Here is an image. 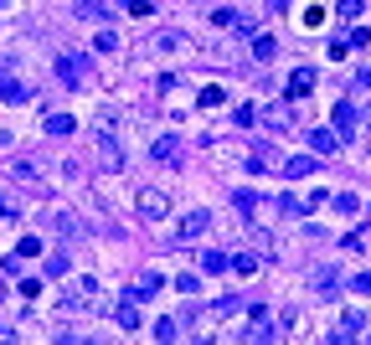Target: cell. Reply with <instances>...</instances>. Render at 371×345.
Segmentation results:
<instances>
[{"instance_id":"e575fe53","label":"cell","mask_w":371,"mask_h":345,"mask_svg":"<svg viewBox=\"0 0 371 345\" xmlns=\"http://www.w3.org/2000/svg\"><path fill=\"white\" fill-rule=\"evenodd\" d=\"M268 124H273V129H289V124H294V114H289V103H278V109L268 114Z\"/></svg>"},{"instance_id":"1f68e13d","label":"cell","mask_w":371,"mask_h":345,"mask_svg":"<svg viewBox=\"0 0 371 345\" xmlns=\"http://www.w3.org/2000/svg\"><path fill=\"white\" fill-rule=\"evenodd\" d=\"M335 10H340V21H361L366 0H335Z\"/></svg>"},{"instance_id":"d6986e66","label":"cell","mask_w":371,"mask_h":345,"mask_svg":"<svg viewBox=\"0 0 371 345\" xmlns=\"http://www.w3.org/2000/svg\"><path fill=\"white\" fill-rule=\"evenodd\" d=\"M366 330V314L361 309H351V314H340V325H335V340H356Z\"/></svg>"},{"instance_id":"9c48e42d","label":"cell","mask_w":371,"mask_h":345,"mask_svg":"<svg viewBox=\"0 0 371 345\" xmlns=\"http://www.w3.org/2000/svg\"><path fill=\"white\" fill-rule=\"evenodd\" d=\"M320 201H325V191H294V196H284L278 206H284L289 217H310V211L320 206Z\"/></svg>"},{"instance_id":"ba28073f","label":"cell","mask_w":371,"mask_h":345,"mask_svg":"<svg viewBox=\"0 0 371 345\" xmlns=\"http://www.w3.org/2000/svg\"><path fill=\"white\" fill-rule=\"evenodd\" d=\"M139 217L144 222H165L170 217V196L165 191H139Z\"/></svg>"},{"instance_id":"f35d334b","label":"cell","mask_w":371,"mask_h":345,"mask_svg":"<svg viewBox=\"0 0 371 345\" xmlns=\"http://www.w3.org/2000/svg\"><path fill=\"white\" fill-rule=\"evenodd\" d=\"M351 289L356 294H371V273H351Z\"/></svg>"},{"instance_id":"d4e9b609","label":"cell","mask_w":371,"mask_h":345,"mask_svg":"<svg viewBox=\"0 0 371 345\" xmlns=\"http://www.w3.org/2000/svg\"><path fill=\"white\" fill-rule=\"evenodd\" d=\"M237 309H243V299H237V294H227V299H217V304H211V320H227V314H237Z\"/></svg>"},{"instance_id":"60d3db41","label":"cell","mask_w":371,"mask_h":345,"mask_svg":"<svg viewBox=\"0 0 371 345\" xmlns=\"http://www.w3.org/2000/svg\"><path fill=\"white\" fill-rule=\"evenodd\" d=\"M0 340H16V330H10V325H0Z\"/></svg>"},{"instance_id":"b9f144b4","label":"cell","mask_w":371,"mask_h":345,"mask_svg":"<svg viewBox=\"0 0 371 345\" xmlns=\"http://www.w3.org/2000/svg\"><path fill=\"white\" fill-rule=\"evenodd\" d=\"M6 6H10V0H0V10H6Z\"/></svg>"},{"instance_id":"4fadbf2b","label":"cell","mask_w":371,"mask_h":345,"mask_svg":"<svg viewBox=\"0 0 371 345\" xmlns=\"http://www.w3.org/2000/svg\"><path fill=\"white\" fill-rule=\"evenodd\" d=\"M10 176H16V185H26V191H42V170H36V160H10Z\"/></svg>"},{"instance_id":"30bf717a","label":"cell","mask_w":371,"mask_h":345,"mask_svg":"<svg viewBox=\"0 0 371 345\" xmlns=\"http://www.w3.org/2000/svg\"><path fill=\"white\" fill-rule=\"evenodd\" d=\"M361 129V109H356V98H340L335 103V135H356Z\"/></svg>"},{"instance_id":"7a4b0ae2","label":"cell","mask_w":371,"mask_h":345,"mask_svg":"<svg viewBox=\"0 0 371 345\" xmlns=\"http://www.w3.org/2000/svg\"><path fill=\"white\" fill-rule=\"evenodd\" d=\"M144 52L150 57H191V36L176 31V26H160V31L144 36Z\"/></svg>"},{"instance_id":"4dcf8cb0","label":"cell","mask_w":371,"mask_h":345,"mask_svg":"<svg viewBox=\"0 0 371 345\" xmlns=\"http://www.w3.org/2000/svg\"><path fill=\"white\" fill-rule=\"evenodd\" d=\"M273 52H278L273 36H253V57H258V62H273Z\"/></svg>"},{"instance_id":"3957f363","label":"cell","mask_w":371,"mask_h":345,"mask_svg":"<svg viewBox=\"0 0 371 345\" xmlns=\"http://www.w3.org/2000/svg\"><path fill=\"white\" fill-rule=\"evenodd\" d=\"M88 68H93L88 52H62V57H57V77H62L68 88H83V83H88Z\"/></svg>"},{"instance_id":"74e56055","label":"cell","mask_w":371,"mask_h":345,"mask_svg":"<svg viewBox=\"0 0 371 345\" xmlns=\"http://www.w3.org/2000/svg\"><path fill=\"white\" fill-rule=\"evenodd\" d=\"M16 253H21V258H36V253H42V243H36V237H21Z\"/></svg>"},{"instance_id":"d6a6232c","label":"cell","mask_w":371,"mask_h":345,"mask_svg":"<svg viewBox=\"0 0 371 345\" xmlns=\"http://www.w3.org/2000/svg\"><path fill=\"white\" fill-rule=\"evenodd\" d=\"M176 289H181V299H196V294H202V278H196V273H181Z\"/></svg>"},{"instance_id":"f1b7e54d","label":"cell","mask_w":371,"mask_h":345,"mask_svg":"<svg viewBox=\"0 0 371 345\" xmlns=\"http://www.w3.org/2000/svg\"><path fill=\"white\" fill-rule=\"evenodd\" d=\"M93 47H98V52H119V31H114V26H98V36H93Z\"/></svg>"},{"instance_id":"44dd1931","label":"cell","mask_w":371,"mask_h":345,"mask_svg":"<svg viewBox=\"0 0 371 345\" xmlns=\"http://www.w3.org/2000/svg\"><path fill=\"white\" fill-rule=\"evenodd\" d=\"M160 284H165L160 273H139V278H135V289H129V294H135V299H155V294H160Z\"/></svg>"},{"instance_id":"6da1fadb","label":"cell","mask_w":371,"mask_h":345,"mask_svg":"<svg viewBox=\"0 0 371 345\" xmlns=\"http://www.w3.org/2000/svg\"><path fill=\"white\" fill-rule=\"evenodd\" d=\"M93 304H98V278H93V273H77V278L62 284L57 314H83V309H93Z\"/></svg>"},{"instance_id":"5bb4252c","label":"cell","mask_w":371,"mask_h":345,"mask_svg":"<svg viewBox=\"0 0 371 345\" xmlns=\"http://www.w3.org/2000/svg\"><path fill=\"white\" fill-rule=\"evenodd\" d=\"M150 155H155L160 165H181V139H176V135H160V139L150 144Z\"/></svg>"},{"instance_id":"603a6c76","label":"cell","mask_w":371,"mask_h":345,"mask_svg":"<svg viewBox=\"0 0 371 345\" xmlns=\"http://www.w3.org/2000/svg\"><path fill=\"white\" fill-rule=\"evenodd\" d=\"M310 88H315V72H310V68H299L294 77H289V98H304Z\"/></svg>"},{"instance_id":"ffe728a7","label":"cell","mask_w":371,"mask_h":345,"mask_svg":"<svg viewBox=\"0 0 371 345\" xmlns=\"http://www.w3.org/2000/svg\"><path fill=\"white\" fill-rule=\"evenodd\" d=\"M227 268H232V273H243V278H253V273L263 268V258H258V253H232V258H227Z\"/></svg>"},{"instance_id":"7402d4cb","label":"cell","mask_w":371,"mask_h":345,"mask_svg":"<svg viewBox=\"0 0 371 345\" xmlns=\"http://www.w3.org/2000/svg\"><path fill=\"white\" fill-rule=\"evenodd\" d=\"M73 129H77V124H73V114H47V135H52V139H68Z\"/></svg>"},{"instance_id":"484cf974","label":"cell","mask_w":371,"mask_h":345,"mask_svg":"<svg viewBox=\"0 0 371 345\" xmlns=\"http://www.w3.org/2000/svg\"><path fill=\"white\" fill-rule=\"evenodd\" d=\"M232 206H237V211H248V217H258V211H263V201H258L253 191H232Z\"/></svg>"},{"instance_id":"7c38bea8","label":"cell","mask_w":371,"mask_h":345,"mask_svg":"<svg viewBox=\"0 0 371 345\" xmlns=\"http://www.w3.org/2000/svg\"><path fill=\"white\" fill-rule=\"evenodd\" d=\"M315 165H320V160H315V155H289V160L278 165V170H284L289 181H310V176H315Z\"/></svg>"},{"instance_id":"836d02e7","label":"cell","mask_w":371,"mask_h":345,"mask_svg":"<svg viewBox=\"0 0 371 345\" xmlns=\"http://www.w3.org/2000/svg\"><path fill=\"white\" fill-rule=\"evenodd\" d=\"M52 222H57V232H62V237H77V217H73V211H57Z\"/></svg>"},{"instance_id":"9a60e30c","label":"cell","mask_w":371,"mask_h":345,"mask_svg":"<svg viewBox=\"0 0 371 345\" xmlns=\"http://www.w3.org/2000/svg\"><path fill=\"white\" fill-rule=\"evenodd\" d=\"M248 170H253V176H263V170H278L284 160H278V155L268 150V144H258V150H248V160H243Z\"/></svg>"},{"instance_id":"ac0fdd59","label":"cell","mask_w":371,"mask_h":345,"mask_svg":"<svg viewBox=\"0 0 371 345\" xmlns=\"http://www.w3.org/2000/svg\"><path fill=\"white\" fill-rule=\"evenodd\" d=\"M310 150L315 155H335L340 150V135H335V129H310Z\"/></svg>"},{"instance_id":"f546056e","label":"cell","mask_w":371,"mask_h":345,"mask_svg":"<svg viewBox=\"0 0 371 345\" xmlns=\"http://www.w3.org/2000/svg\"><path fill=\"white\" fill-rule=\"evenodd\" d=\"M68 273H73L68 253H52V258H47V278H68Z\"/></svg>"},{"instance_id":"cb8c5ba5","label":"cell","mask_w":371,"mask_h":345,"mask_svg":"<svg viewBox=\"0 0 371 345\" xmlns=\"http://www.w3.org/2000/svg\"><path fill=\"white\" fill-rule=\"evenodd\" d=\"M155 340H181V320H176V314H165V320H155Z\"/></svg>"},{"instance_id":"e0dca14e","label":"cell","mask_w":371,"mask_h":345,"mask_svg":"<svg viewBox=\"0 0 371 345\" xmlns=\"http://www.w3.org/2000/svg\"><path fill=\"white\" fill-rule=\"evenodd\" d=\"M0 98H6V103H26V98H31V88H26V83H21V77H10V72H0Z\"/></svg>"},{"instance_id":"ab89813d","label":"cell","mask_w":371,"mask_h":345,"mask_svg":"<svg viewBox=\"0 0 371 345\" xmlns=\"http://www.w3.org/2000/svg\"><path fill=\"white\" fill-rule=\"evenodd\" d=\"M356 88H361V93H371V68H361V72H356Z\"/></svg>"},{"instance_id":"52a82bcc","label":"cell","mask_w":371,"mask_h":345,"mask_svg":"<svg viewBox=\"0 0 371 345\" xmlns=\"http://www.w3.org/2000/svg\"><path fill=\"white\" fill-rule=\"evenodd\" d=\"M119 10H124V0H77V16H83V21H103V26H114Z\"/></svg>"},{"instance_id":"277c9868","label":"cell","mask_w":371,"mask_h":345,"mask_svg":"<svg viewBox=\"0 0 371 345\" xmlns=\"http://www.w3.org/2000/svg\"><path fill=\"white\" fill-rule=\"evenodd\" d=\"M93 135H98V165L109 170V176H114V170H124V150H119L114 129H93Z\"/></svg>"},{"instance_id":"83f0119b","label":"cell","mask_w":371,"mask_h":345,"mask_svg":"<svg viewBox=\"0 0 371 345\" xmlns=\"http://www.w3.org/2000/svg\"><path fill=\"white\" fill-rule=\"evenodd\" d=\"M258 118H263V114L253 109V103H243V109H232V124H237V129H253Z\"/></svg>"},{"instance_id":"d590c367","label":"cell","mask_w":371,"mask_h":345,"mask_svg":"<svg viewBox=\"0 0 371 345\" xmlns=\"http://www.w3.org/2000/svg\"><path fill=\"white\" fill-rule=\"evenodd\" d=\"M202 268H206V273H222V268H227V253H217V247H211V253L202 258Z\"/></svg>"},{"instance_id":"8d00e7d4","label":"cell","mask_w":371,"mask_h":345,"mask_svg":"<svg viewBox=\"0 0 371 345\" xmlns=\"http://www.w3.org/2000/svg\"><path fill=\"white\" fill-rule=\"evenodd\" d=\"M124 10H129V16H144V21H150L155 6H150V0H124Z\"/></svg>"},{"instance_id":"2e32d148","label":"cell","mask_w":371,"mask_h":345,"mask_svg":"<svg viewBox=\"0 0 371 345\" xmlns=\"http://www.w3.org/2000/svg\"><path fill=\"white\" fill-rule=\"evenodd\" d=\"M278 335V320H268V309H253V325H248V340H273Z\"/></svg>"},{"instance_id":"5b68a950","label":"cell","mask_w":371,"mask_h":345,"mask_svg":"<svg viewBox=\"0 0 371 345\" xmlns=\"http://www.w3.org/2000/svg\"><path fill=\"white\" fill-rule=\"evenodd\" d=\"M211 232V211L206 206H191L181 217V232H176V243H196V237H206Z\"/></svg>"},{"instance_id":"4316f807","label":"cell","mask_w":371,"mask_h":345,"mask_svg":"<svg viewBox=\"0 0 371 345\" xmlns=\"http://www.w3.org/2000/svg\"><path fill=\"white\" fill-rule=\"evenodd\" d=\"M196 103H202V109H222V103H227V93H222L217 83H211V88H202V93H196Z\"/></svg>"},{"instance_id":"8992f818","label":"cell","mask_w":371,"mask_h":345,"mask_svg":"<svg viewBox=\"0 0 371 345\" xmlns=\"http://www.w3.org/2000/svg\"><path fill=\"white\" fill-rule=\"evenodd\" d=\"M310 294H315V299H335V294H340V273L330 268V263L310 268Z\"/></svg>"},{"instance_id":"8fae6325","label":"cell","mask_w":371,"mask_h":345,"mask_svg":"<svg viewBox=\"0 0 371 345\" xmlns=\"http://www.w3.org/2000/svg\"><path fill=\"white\" fill-rule=\"evenodd\" d=\"M114 320L124 325V330H139V325H144V314H139V299H135V294H124V299L114 304Z\"/></svg>"}]
</instances>
